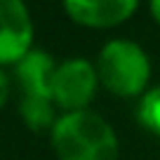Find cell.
<instances>
[{"label": "cell", "mask_w": 160, "mask_h": 160, "mask_svg": "<svg viewBox=\"0 0 160 160\" xmlns=\"http://www.w3.org/2000/svg\"><path fill=\"white\" fill-rule=\"evenodd\" d=\"M54 71H57V61L52 59L50 52L33 47L14 66V75L21 87V97H45V99H52Z\"/></svg>", "instance_id": "obj_6"}, {"label": "cell", "mask_w": 160, "mask_h": 160, "mask_svg": "<svg viewBox=\"0 0 160 160\" xmlns=\"http://www.w3.org/2000/svg\"><path fill=\"white\" fill-rule=\"evenodd\" d=\"M99 85L120 99H134L148 92L151 59L146 50L134 40H108L97 57Z\"/></svg>", "instance_id": "obj_2"}, {"label": "cell", "mask_w": 160, "mask_h": 160, "mask_svg": "<svg viewBox=\"0 0 160 160\" xmlns=\"http://www.w3.org/2000/svg\"><path fill=\"white\" fill-rule=\"evenodd\" d=\"M10 90H12V85H10V78H7V73L2 68H0V108L7 104V99H10Z\"/></svg>", "instance_id": "obj_9"}, {"label": "cell", "mask_w": 160, "mask_h": 160, "mask_svg": "<svg viewBox=\"0 0 160 160\" xmlns=\"http://www.w3.org/2000/svg\"><path fill=\"white\" fill-rule=\"evenodd\" d=\"M97 66L85 57H71L57 64L52 78V101L64 113L87 111L97 97Z\"/></svg>", "instance_id": "obj_3"}, {"label": "cell", "mask_w": 160, "mask_h": 160, "mask_svg": "<svg viewBox=\"0 0 160 160\" xmlns=\"http://www.w3.org/2000/svg\"><path fill=\"white\" fill-rule=\"evenodd\" d=\"M148 12H151V17H153V21L160 26V0H153V2H151Z\"/></svg>", "instance_id": "obj_10"}, {"label": "cell", "mask_w": 160, "mask_h": 160, "mask_svg": "<svg viewBox=\"0 0 160 160\" xmlns=\"http://www.w3.org/2000/svg\"><path fill=\"white\" fill-rule=\"evenodd\" d=\"M19 113L24 125L33 132H50L59 118L54 115V101L45 97H21Z\"/></svg>", "instance_id": "obj_7"}, {"label": "cell", "mask_w": 160, "mask_h": 160, "mask_svg": "<svg viewBox=\"0 0 160 160\" xmlns=\"http://www.w3.org/2000/svg\"><path fill=\"white\" fill-rule=\"evenodd\" d=\"M59 160H118L120 144L113 125L92 108L61 113L50 130Z\"/></svg>", "instance_id": "obj_1"}, {"label": "cell", "mask_w": 160, "mask_h": 160, "mask_svg": "<svg viewBox=\"0 0 160 160\" xmlns=\"http://www.w3.org/2000/svg\"><path fill=\"white\" fill-rule=\"evenodd\" d=\"M33 50V19L24 2L0 0V68L17 66Z\"/></svg>", "instance_id": "obj_4"}, {"label": "cell", "mask_w": 160, "mask_h": 160, "mask_svg": "<svg viewBox=\"0 0 160 160\" xmlns=\"http://www.w3.org/2000/svg\"><path fill=\"white\" fill-rule=\"evenodd\" d=\"M137 120L146 132L160 137V85L151 87L137 104Z\"/></svg>", "instance_id": "obj_8"}, {"label": "cell", "mask_w": 160, "mask_h": 160, "mask_svg": "<svg viewBox=\"0 0 160 160\" xmlns=\"http://www.w3.org/2000/svg\"><path fill=\"white\" fill-rule=\"evenodd\" d=\"M139 10L137 0H66L64 12L71 21L87 28H113Z\"/></svg>", "instance_id": "obj_5"}]
</instances>
